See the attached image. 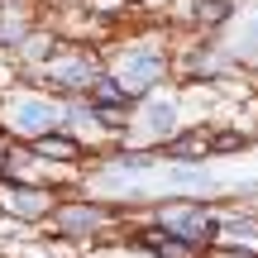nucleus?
Listing matches in <instances>:
<instances>
[{"label":"nucleus","mask_w":258,"mask_h":258,"mask_svg":"<svg viewBox=\"0 0 258 258\" xmlns=\"http://www.w3.org/2000/svg\"><path fill=\"white\" fill-rule=\"evenodd\" d=\"M158 225H163V234L177 249H201L215 234V220L206 211H196V206H163V211H158Z\"/></svg>","instance_id":"1"},{"label":"nucleus","mask_w":258,"mask_h":258,"mask_svg":"<svg viewBox=\"0 0 258 258\" xmlns=\"http://www.w3.org/2000/svg\"><path fill=\"white\" fill-rule=\"evenodd\" d=\"M124 77H129V91H144V86H153L163 77V57L158 53H134L124 62Z\"/></svg>","instance_id":"2"},{"label":"nucleus","mask_w":258,"mask_h":258,"mask_svg":"<svg viewBox=\"0 0 258 258\" xmlns=\"http://www.w3.org/2000/svg\"><path fill=\"white\" fill-rule=\"evenodd\" d=\"M101 220H105V215L96 211V206H82V211L72 206V211H62V230H67V234H91Z\"/></svg>","instance_id":"3"},{"label":"nucleus","mask_w":258,"mask_h":258,"mask_svg":"<svg viewBox=\"0 0 258 258\" xmlns=\"http://www.w3.org/2000/svg\"><path fill=\"white\" fill-rule=\"evenodd\" d=\"M38 153H48V158H77L82 148H77V139H67V134H38Z\"/></svg>","instance_id":"4"},{"label":"nucleus","mask_w":258,"mask_h":258,"mask_svg":"<svg viewBox=\"0 0 258 258\" xmlns=\"http://www.w3.org/2000/svg\"><path fill=\"white\" fill-rule=\"evenodd\" d=\"M167 158H177V163H196V158H206V139H196V134L177 139V144H167Z\"/></svg>","instance_id":"5"},{"label":"nucleus","mask_w":258,"mask_h":258,"mask_svg":"<svg viewBox=\"0 0 258 258\" xmlns=\"http://www.w3.org/2000/svg\"><path fill=\"white\" fill-rule=\"evenodd\" d=\"M139 249H148V253H177V244L158 230V234H139Z\"/></svg>","instance_id":"6"},{"label":"nucleus","mask_w":258,"mask_h":258,"mask_svg":"<svg viewBox=\"0 0 258 258\" xmlns=\"http://www.w3.org/2000/svg\"><path fill=\"white\" fill-rule=\"evenodd\" d=\"M15 206H19V211H43V206H48V196H34V191H29V186H19Z\"/></svg>","instance_id":"7"},{"label":"nucleus","mask_w":258,"mask_h":258,"mask_svg":"<svg viewBox=\"0 0 258 258\" xmlns=\"http://www.w3.org/2000/svg\"><path fill=\"white\" fill-rule=\"evenodd\" d=\"M244 144H249L244 134H220V139H211L206 148H220V153H225V148H244Z\"/></svg>","instance_id":"8"}]
</instances>
